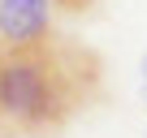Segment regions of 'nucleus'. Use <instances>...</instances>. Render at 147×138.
Masks as SVG:
<instances>
[{
	"instance_id": "obj_1",
	"label": "nucleus",
	"mask_w": 147,
	"mask_h": 138,
	"mask_svg": "<svg viewBox=\"0 0 147 138\" xmlns=\"http://www.w3.org/2000/svg\"><path fill=\"white\" fill-rule=\"evenodd\" d=\"M104 95L100 56L69 39L43 35L35 43H0V134L5 138H48L65 129L82 108Z\"/></svg>"
},
{
	"instance_id": "obj_2",
	"label": "nucleus",
	"mask_w": 147,
	"mask_h": 138,
	"mask_svg": "<svg viewBox=\"0 0 147 138\" xmlns=\"http://www.w3.org/2000/svg\"><path fill=\"white\" fill-rule=\"evenodd\" d=\"M52 0H0V43L18 48L52 35Z\"/></svg>"
},
{
	"instance_id": "obj_3",
	"label": "nucleus",
	"mask_w": 147,
	"mask_h": 138,
	"mask_svg": "<svg viewBox=\"0 0 147 138\" xmlns=\"http://www.w3.org/2000/svg\"><path fill=\"white\" fill-rule=\"evenodd\" d=\"M52 5H56V9H74V13H78V9H91L95 0H52Z\"/></svg>"
},
{
	"instance_id": "obj_4",
	"label": "nucleus",
	"mask_w": 147,
	"mask_h": 138,
	"mask_svg": "<svg viewBox=\"0 0 147 138\" xmlns=\"http://www.w3.org/2000/svg\"><path fill=\"white\" fill-rule=\"evenodd\" d=\"M143 91H147V60H143Z\"/></svg>"
}]
</instances>
